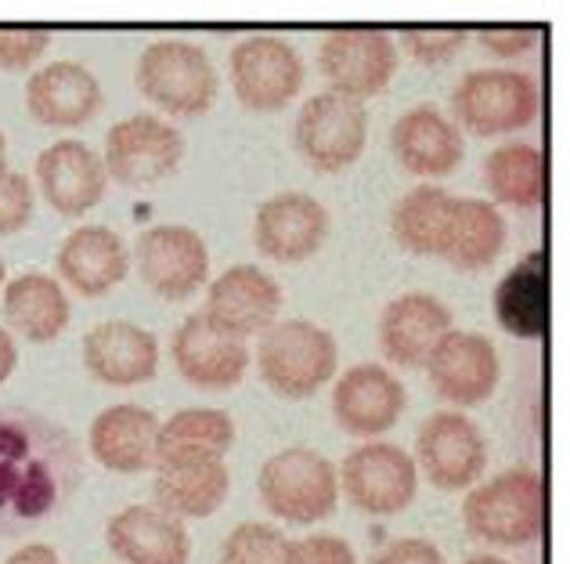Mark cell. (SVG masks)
<instances>
[{"label":"cell","instance_id":"cell-37","mask_svg":"<svg viewBox=\"0 0 570 564\" xmlns=\"http://www.w3.org/2000/svg\"><path fill=\"white\" fill-rule=\"evenodd\" d=\"M37 211V192L33 182L22 171L0 174V235L22 232Z\"/></svg>","mask_w":570,"mask_h":564},{"label":"cell","instance_id":"cell-33","mask_svg":"<svg viewBox=\"0 0 570 564\" xmlns=\"http://www.w3.org/2000/svg\"><path fill=\"white\" fill-rule=\"evenodd\" d=\"M484 185L494 203L534 211L546 192V163L534 142H505L484 159Z\"/></svg>","mask_w":570,"mask_h":564},{"label":"cell","instance_id":"cell-32","mask_svg":"<svg viewBox=\"0 0 570 564\" xmlns=\"http://www.w3.org/2000/svg\"><path fill=\"white\" fill-rule=\"evenodd\" d=\"M235 445V420L224 409H177L170 420H159L156 464L170 459H224Z\"/></svg>","mask_w":570,"mask_h":564},{"label":"cell","instance_id":"cell-15","mask_svg":"<svg viewBox=\"0 0 570 564\" xmlns=\"http://www.w3.org/2000/svg\"><path fill=\"white\" fill-rule=\"evenodd\" d=\"M282 311V286L275 275H267L257 264H235L220 272L206 290L203 315L228 337H261L272 330Z\"/></svg>","mask_w":570,"mask_h":564},{"label":"cell","instance_id":"cell-21","mask_svg":"<svg viewBox=\"0 0 570 564\" xmlns=\"http://www.w3.org/2000/svg\"><path fill=\"white\" fill-rule=\"evenodd\" d=\"M105 106L101 80L80 62H51L26 80V109L40 127L72 130L91 124Z\"/></svg>","mask_w":570,"mask_h":564},{"label":"cell","instance_id":"cell-30","mask_svg":"<svg viewBox=\"0 0 570 564\" xmlns=\"http://www.w3.org/2000/svg\"><path fill=\"white\" fill-rule=\"evenodd\" d=\"M455 196L441 185H419L394 203L390 211V232L401 250L415 257H444L448 228H452Z\"/></svg>","mask_w":570,"mask_h":564},{"label":"cell","instance_id":"cell-34","mask_svg":"<svg viewBox=\"0 0 570 564\" xmlns=\"http://www.w3.org/2000/svg\"><path fill=\"white\" fill-rule=\"evenodd\" d=\"M293 539L264 522H243L220 543V564H285Z\"/></svg>","mask_w":570,"mask_h":564},{"label":"cell","instance_id":"cell-18","mask_svg":"<svg viewBox=\"0 0 570 564\" xmlns=\"http://www.w3.org/2000/svg\"><path fill=\"white\" fill-rule=\"evenodd\" d=\"M174 366L191 388L203 391H232L235 383H243L246 369L253 362L249 344L238 337L220 333L203 311L188 315L170 340Z\"/></svg>","mask_w":570,"mask_h":564},{"label":"cell","instance_id":"cell-12","mask_svg":"<svg viewBox=\"0 0 570 564\" xmlns=\"http://www.w3.org/2000/svg\"><path fill=\"white\" fill-rule=\"evenodd\" d=\"M415 470L441 493H466L488 467V441L466 412H433L415 435Z\"/></svg>","mask_w":570,"mask_h":564},{"label":"cell","instance_id":"cell-40","mask_svg":"<svg viewBox=\"0 0 570 564\" xmlns=\"http://www.w3.org/2000/svg\"><path fill=\"white\" fill-rule=\"evenodd\" d=\"M368 564H448V561L430 539H394L380 554H372Z\"/></svg>","mask_w":570,"mask_h":564},{"label":"cell","instance_id":"cell-41","mask_svg":"<svg viewBox=\"0 0 570 564\" xmlns=\"http://www.w3.org/2000/svg\"><path fill=\"white\" fill-rule=\"evenodd\" d=\"M4 564H62V561H58V551L48 543H26Z\"/></svg>","mask_w":570,"mask_h":564},{"label":"cell","instance_id":"cell-19","mask_svg":"<svg viewBox=\"0 0 570 564\" xmlns=\"http://www.w3.org/2000/svg\"><path fill=\"white\" fill-rule=\"evenodd\" d=\"M37 188L62 217H83L105 200L109 174L91 145L80 138H58L37 156Z\"/></svg>","mask_w":570,"mask_h":564},{"label":"cell","instance_id":"cell-11","mask_svg":"<svg viewBox=\"0 0 570 564\" xmlns=\"http://www.w3.org/2000/svg\"><path fill=\"white\" fill-rule=\"evenodd\" d=\"M235 98L249 113H282L304 87V58L285 37L253 33L228 58Z\"/></svg>","mask_w":570,"mask_h":564},{"label":"cell","instance_id":"cell-2","mask_svg":"<svg viewBox=\"0 0 570 564\" xmlns=\"http://www.w3.org/2000/svg\"><path fill=\"white\" fill-rule=\"evenodd\" d=\"M257 373L285 402H304L336 377L340 348L328 330L307 319H285L261 333Z\"/></svg>","mask_w":570,"mask_h":564},{"label":"cell","instance_id":"cell-7","mask_svg":"<svg viewBox=\"0 0 570 564\" xmlns=\"http://www.w3.org/2000/svg\"><path fill=\"white\" fill-rule=\"evenodd\" d=\"M336 478L343 496L351 499V507L372 517H394L409 510L419 493L415 459L401 445L380 438L357 445L354 453L343 456Z\"/></svg>","mask_w":570,"mask_h":564},{"label":"cell","instance_id":"cell-27","mask_svg":"<svg viewBox=\"0 0 570 564\" xmlns=\"http://www.w3.org/2000/svg\"><path fill=\"white\" fill-rule=\"evenodd\" d=\"M153 470L156 507L181 517V522L217 514L232 493V470L224 459H170V464H156Z\"/></svg>","mask_w":570,"mask_h":564},{"label":"cell","instance_id":"cell-36","mask_svg":"<svg viewBox=\"0 0 570 564\" xmlns=\"http://www.w3.org/2000/svg\"><path fill=\"white\" fill-rule=\"evenodd\" d=\"M51 48V33L43 26H0V69L29 72Z\"/></svg>","mask_w":570,"mask_h":564},{"label":"cell","instance_id":"cell-38","mask_svg":"<svg viewBox=\"0 0 570 564\" xmlns=\"http://www.w3.org/2000/svg\"><path fill=\"white\" fill-rule=\"evenodd\" d=\"M476 40H480V48L494 58H520L538 43V29L534 26H484V29H476Z\"/></svg>","mask_w":570,"mask_h":564},{"label":"cell","instance_id":"cell-39","mask_svg":"<svg viewBox=\"0 0 570 564\" xmlns=\"http://www.w3.org/2000/svg\"><path fill=\"white\" fill-rule=\"evenodd\" d=\"M285 564H357L347 539L340 536H307L289 546Z\"/></svg>","mask_w":570,"mask_h":564},{"label":"cell","instance_id":"cell-20","mask_svg":"<svg viewBox=\"0 0 570 564\" xmlns=\"http://www.w3.org/2000/svg\"><path fill=\"white\" fill-rule=\"evenodd\" d=\"M452 333V308L433 293H401L380 315V351L390 366L423 369L433 348Z\"/></svg>","mask_w":570,"mask_h":564},{"label":"cell","instance_id":"cell-25","mask_svg":"<svg viewBox=\"0 0 570 564\" xmlns=\"http://www.w3.org/2000/svg\"><path fill=\"white\" fill-rule=\"evenodd\" d=\"M58 279L80 296H105L130 272V250L124 235L109 225L72 228L55 254Z\"/></svg>","mask_w":570,"mask_h":564},{"label":"cell","instance_id":"cell-26","mask_svg":"<svg viewBox=\"0 0 570 564\" xmlns=\"http://www.w3.org/2000/svg\"><path fill=\"white\" fill-rule=\"evenodd\" d=\"M156 435L159 417L153 409L138 402H119L95 417L87 449H91L98 467L112 474H145L156 467Z\"/></svg>","mask_w":570,"mask_h":564},{"label":"cell","instance_id":"cell-45","mask_svg":"<svg viewBox=\"0 0 570 564\" xmlns=\"http://www.w3.org/2000/svg\"><path fill=\"white\" fill-rule=\"evenodd\" d=\"M4 279H8V264H4V257H0V290H4Z\"/></svg>","mask_w":570,"mask_h":564},{"label":"cell","instance_id":"cell-28","mask_svg":"<svg viewBox=\"0 0 570 564\" xmlns=\"http://www.w3.org/2000/svg\"><path fill=\"white\" fill-rule=\"evenodd\" d=\"M4 322L29 344H51L72 319V304L62 290V282L48 272H22L8 279L4 286Z\"/></svg>","mask_w":570,"mask_h":564},{"label":"cell","instance_id":"cell-6","mask_svg":"<svg viewBox=\"0 0 570 564\" xmlns=\"http://www.w3.org/2000/svg\"><path fill=\"white\" fill-rule=\"evenodd\" d=\"M538 116V84L520 69H473L452 91V124L476 138L517 135Z\"/></svg>","mask_w":570,"mask_h":564},{"label":"cell","instance_id":"cell-31","mask_svg":"<svg viewBox=\"0 0 570 564\" xmlns=\"http://www.w3.org/2000/svg\"><path fill=\"white\" fill-rule=\"evenodd\" d=\"M494 315H499L502 330L520 340H538L546 333L549 315V282H546V254L534 250L520 264H513L494 286Z\"/></svg>","mask_w":570,"mask_h":564},{"label":"cell","instance_id":"cell-14","mask_svg":"<svg viewBox=\"0 0 570 564\" xmlns=\"http://www.w3.org/2000/svg\"><path fill=\"white\" fill-rule=\"evenodd\" d=\"M404 409H409L404 383L380 362L351 366L333 388V420L351 438L376 441L397 427Z\"/></svg>","mask_w":570,"mask_h":564},{"label":"cell","instance_id":"cell-23","mask_svg":"<svg viewBox=\"0 0 570 564\" xmlns=\"http://www.w3.org/2000/svg\"><path fill=\"white\" fill-rule=\"evenodd\" d=\"M390 153L415 177H444L466 156V142L452 116L423 101V106L401 113L390 127Z\"/></svg>","mask_w":570,"mask_h":564},{"label":"cell","instance_id":"cell-17","mask_svg":"<svg viewBox=\"0 0 570 564\" xmlns=\"http://www.w3.org/2000/svg\"><path fill=\"white\" fill-rule=\"evenodd\" d=\"M430 373L433 391H438L444 402L473 409L484 406L494 395L502 380V359L494 344L484 333H462L452 330L438 348H433L430 362L423 366Z\"/></svg>","mask_w":570,"mask_h":564},{"label":"cell","instance_id":"cell-44","mask_svg":"<svg viewBox=\"0 0 570 564\" xmlns=\"http://www.w3.org/2000/svg\"><path fill=\"white\" fill-rule=\"evenodd\" d=\"M0 174H8V138H4V130H0Z\"/></svg>","mask_w":570,"mask_h":564},{"label":"cell","instance_id":"cell-3","mask_svg":"<svg viewBox=\"0 0 570 564\" xmlns=\"http://www.w3.org/2000/svg\"><path fill=\"white\" fill-rule=\"evenodd\" d=\"M138 91L148 106L167 116H203L214 109L220 77L209 55L191 40L163 37L153 40L134 69Z\"/></svg>","mask_w":570,"mask_h":564},{"label":"cell","instance_id":"cell-4","mask_svg":"<svg viewBox=\"0 0 570 564\" xmlns=\"http://www.w3.org/2000/svg\"><path fill=\"white\" fill-rule=\"evenodd\" d=\"M462 525L473 539L494 546H528L542 532V478L528 467L476 482L462 503Z\"/></svg>","mask_w":570,"mask_h":564},{"label":"cell","instance_id":"cell-42","mask_svg":"<svg viewBox=\"0 0 570 564\" xmlns=\"http://www.w3.org/2000/svg\"><path fill=\"white\" fill-rule=\"evenodd\" d=\"M14 366H19V344H14V337L0 325V383L11 380Z\"/></svg>","mask_w":570,"mask_h":564},{"label":"cell","instance_id":"cell-9","mask_svg":"<svg viewBox=\"0 0 570 564\" xmlns=\"http://www.w3.org/2000/svg\"><path fill=\"white\" fill-rule=\"evenodd\" d=\"M185 159V138L174 124L153 113H134L105 135V174L127 188L156 185L170 177Z\"/></svg>","mask_w":570,"mask_h":564},{"label":"cell","instance_id":"cell-29","mask_svg":"<svg viewBox=\"0 0 570 564\" xmlns=\"http://www.w3.org/2000/svg\"><path fill=\"white\" fill-rule=\"evenodd\" d=\"M509 240L505 217L491 200L455 196L452 228H448L444 261L459 272H484L502 257Z\"/></svg>","mask_w":570,"mask_h":564},{"label":"cell","instance_id":"cell-35","mask_svg":"<svg viewBox=\"0 0 570 564\" xmlns=\"http://www.w3.org/2000/svg\"><path fill=\"white\" fill-rule=\"evenodd\" d=\"M466 29L459 26H412L401 33V48L415 58L419 66H448L452 58L466 48Z\"/></svg>","mask_w":570,"mask_h":564},{"label":"cell","instance_id":"cell-24","mask_svg":"<svg viewBox=\"0 0 570 564\" xmlns=\"http://www.w3.org/2000/svg\"><path fill=\"white\" fill-rule=\"evenodd\" d=\"M105 543L119 557V564H188L191 536L181 517L159 507H134L119 510L105 525Z\"/></svg>","mask_w":570,"mask_h":564},{"label":"cell","instance_id":"cell-10","mask_svg":"<svg viewBox=\"0 0 570 564\" xmlns=\"http://www.w3.org/2000/svg\"><path fill=\"white\" fill-rule=\"evenodd\" d=\"M318 69L333 95L354 101L376 98L397 72V43L386 29H333V33H325L318 48Z\"/></svg>","mask_w":570,"mask_h":564},{"label":"cell","instance_id":"cell-5","mask_svg":"<svg viewBox=\"0 0 570 564\" xmlns=\"http://www.w3.org/2000/svg\"><path fill=\"white\" fill-rule=\"evenodd\" d=\"M257 493L267 514L293 525H318L336 514L340 503V478L336 467L322 453L282 449L272 459H264L257 474Z\"/></svg>","mask_w":570,"mask_h":564},{"label":"cell","instance_id":"cell-13","mask_svg":"<svg viewBox=\"0 0 570 564\" xmlns=\"http://www.w3.org/2000/svg\"><path fill=\"white\" fill-rule=\"evenodd\" d=\"M134 264L148 290L163 301H188L209 279L206 240L188 225H153L134 243Z\"/></svg>","mask_w":570,"mask_h":564},{"label":"cell","instance_id":"cell-8","mask_svg":"<svg viewBox=\"0 0 570 564\" xmlns=\"http://www.w3.org/2000/svg\"><path fill=\"white\" fill-rule=\"evenodd\" d=\"M293 142H296V153L304 156L314 171L340 174L354 167L365 153L368 109L362 101L333 95V91L311 95L296 113Z\"/></svg>","mask_w":570,"mask_h":564},{"label":"cell","instance_id":"cell-1","mask_svg":"<svg viewBox=\"0 0 570 564\" xmlns=\"http://www.w3.org/2000/svg\"><path fill=\"white\" fill-rule=\"evenodd\" d=\"M83 482V449L48 412L0 406V536L26 532L66 510Z\"/></svg>","mask_w":570,"mask_h":564},{"label":"cell","instance_id":"cell-16","mask_svg":"<svg viewBox=\"0 0 570 564\" xmlns=\"http://www.w3.org/2000/svg\"><path fill=\"white\" fill-rule=\"evenodd\" d=\"M328 211L307 192H278L264 200L253 217V246L278 264H299L314 257L328 240Z\"/></svg>","mask_w":570,"mask_h":564},{"label":"cell","instance_id":"cell-22","mask_svg":"<svg viewBox=\"0 0 570 564\" xmlns=\"http://www.w3.org/2000/svg\"><path fill=\"white\" fill-rule=\"evenodd\" d=\"M80 354L87 373L109 388H138L159 373L156 337L124 319L98 322L95 330H87Z\"/></svg>","mask_w":570,"mask_h":564},{"label":"cell","instance_id":"cell-43","mask_svg":"<svg viewBox=\"0 0 570 564\" xmlns=\"http://www.w3.org/2000/svg\"><path fill=\"white\" fill-rule=\"evenodd\" d=\"M462 564H509V561H502V557H494V554H476V557H470V561H462Z\"/></svg>","mask_w":570,"mask_h":564}]
</instances>
